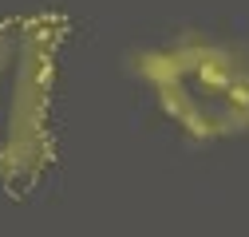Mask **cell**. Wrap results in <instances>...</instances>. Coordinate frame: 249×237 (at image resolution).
<instances>
[{
  "instance_id": "obj_2",
  "label": "cell",
  "mask_w": 249,
  "mask_h": 237,
  "mask_svg": "<svg viewBox=\"0 0 249 237\" xmlns=\"http://www.w3.org/2000/svg\"><path fill=\"white\" fill-rule=\"evenodd\" d=\"M139 79L194 142L249 131V51L202 32L131 55Z\"/></svg>"
},
{
  "instance_id": "obj_1",
  "label": "cell",
  "mask_w": 249,
  "mask_h": 237,
  "mask_svg": "<svg viewBox=\"0 0 249 237\" xmlns=\"http://www.w3.org/2000/svg\"><path fill=\"white\" fill-rule=\"evenodd\" d=\"M71 20L55 8L0 20V186L24 194L55 166L52 91Z\"/></svg>"
}]
</instances>
